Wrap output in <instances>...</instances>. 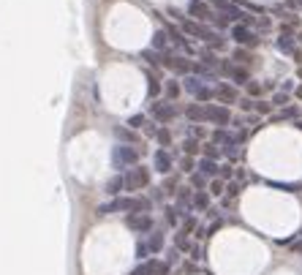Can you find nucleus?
Wrapping results in <instances>:
<instances>
[{
  "label": "nucleus",
  "mask_w": 302,
  "mask_h": 275,
  "mask_svg": "<svg viewBox=\"0 0 302 275\" xmlns=\"http://www.w3.org/2000/svg\"><path fill=\"white\" fill-rule=\"evenodd\" d=\"M207 47H210V49H215V52H220V49H226V35L215 33L213 38H210V41H207Z\"/></svg>",
  "instance_id": "nucleus-40"
},
{
  "label": "nucleus",
  "mask_w": 302,
  "mask_h": 275,
  "mask_svg": "<svg viewBox=\"0 0 302 275\" xmlns=\"http://www.w3.org/2000/svg\"><path fill=\"white\" fill-rule=\"evenodd\" d=\"M218 177H220V180H226V183H229L231 177H234V169H231V164H220V169H218Z\"/></svg>",
  "instance_id": "nucleus-45"
},
{
  "label": "nucleus",
  "mask_w": 302,
  "mask_h": 275,
  "mask_svg": "<svg viewBox=\"0 0 302 275\" xmlns=\"http://www.w3.org/2000/svg\"><path fill=\"white\" fill-rule=\"evenodd\" d=\"M139 158H142V153L134 145H123V142H120V145L112 147V166L117 172H125L128 166H137Z\"/></svg>",
  "instance_id": "nucleus-1"
},
{
  "label": "nucleus",
  "mask_w": 302,
  "mask_h": 275,
  "mask_svg": "<svg viewBox=\"0 0 302 275\" xmlns=\"http://www.w3.org/2000/svg\"><path fill=\"white\" fill-rule=\"evenodd\" d=\"M218 74L229 76L231 85H237V88H245V85L250 82V71H248V65H237V63H231V60H220Z\"/></svg>",
  "instance_id": "nucleus-4"
},
{
  "label": "nucleus",
  "mask_w": 302,
  "mask_h": 275,
  "mask_svg": "<svg viewBox=\"0 0 302 275\" xmlns=\"http://www.w3.org/2000/svg\"><path fill=\"white\" fill-rule=\"evenodd\" d=\"M243 191V183H226V199H231V196H237V193Z\"/></svg>",
  "instance_id": "nucleus-44"
},
{
  "label": "nucleus",
  "mask_w": 302,
  "mask_h": 275,
  "mask_svg": "<svg viewBox=\"0 0 302 275\" xmlns=\"http://www.w3.org/2000/svg\"><path fill=\"white\" fill-rule=\"evenodd\" d=\"M234 3H237V0H234Z\"/></svg>",
  "instance_id": "nucleus-53"
},
{
  "label": "nucleus",
  "mask_w": 302,
  "mask_h": 275,
  "mask_svg": "<svg viewBox=\"0 0 302 275\" xmlns=\"http://www.w3.org/2000/svg\"><path fill=\"white\" fill-rule=\"evenodd\" d=\"M185 134H188V136H193V139H204V136H207V131H204V125H201V123H188V125H185Z\"/></svg>",
  "instance_id": "nucleus-35"
},
{
  "label": "nucleus",
  "mask_w": 302,
  "mask_h": 275,
  "mask_svg": "<svg viewBox=\"0 0 302 275\" xmlns=\"http://www.w3.org/2000/svg\"><path fill=\"white\" fill-rule=\"evenodd\" d=\"M213 8H210L207 0H191L188 3V17L196 19V22H210L213 19Z\"/></svg>",
  "instance_id": "nucleus-10"
},
{
  "label": "nucleus",
  "mask_w": 302,
  "mask_h": 275,
  "mask_svg": "<svg viewBox=\"0 0 302 275\" xmlns=\"http://www.w3.org/2000/svg\"><path fill=\"white\" fill-rule=\"evenodd\" d=\"M297 128H300V131H302V120H297Z\"/></svg>",
  "instance_id": "nucleus-51"
},
{
  "label": "nucleus",
  "mask_w": 302,
  "mask_h": 275,
  "mask_svg": "<svg viewBox=\"0 0 302 275\" xmlns=\"http://www.w3.org/2000/svg\"><path fill=\"white\" fill-rule=\"evenodd\" d=\"M229 38L237 44V47H256V44L261 41V35L256 33L253 28L243 25V22H234V25H231V28H229Z\"/></svg>",
  "instance_id": "nucleus-3"
},
{
  "label": "nucleus",
  "mask_w": 302,
  "mask_h": 275,
  "mask_svg": "<svg viewBox=\"0 0 302 275\" xmlns=\"http://www.w3.org/2000/svg\"><path fill=\"white\" fill-rule=\"evenodd\" d=\"M199 104H210V101H215V88H210V85H204V88L199 90V93L193 95Z\"/></svg>",
  "instance_id": "nucleus-34"
},
{
  "label": "nucleus",
  "mask_w": 302,
  "mask_h": 275,
  "mask_svg": "<svg viewBox=\"0 0 302 275\" xmlns=\"http://www.w3.org/2000/svg\"><path fill=\"white\" fill-rule=\"evenodd\" d=\"M166 33H169V44H174L177 49H183V52H193V47H191V41H188V35L180 30V25H166Z\"/></svg>",
  "instance_id": "nucleus-11"
},
{
  "label": "nucleus",
  "mask_w": 302,
  "mask_h": 275,
  "mask_svg": "<svg viewBox=\"0 0 302 275\" xmlns=\"http://www.w3.org/2000/svg\"><path fill=\"white\" fill-rule=\"evenodd\" d=\"M180 172H185V175L196 172V155H183L180 158Z\"/></svg>",
  "instance_id": "nucleus-39"
},
{
  "label": "nucleus",
  "mask_w": 302,
  "mask_h": 275,
  "mask_svg": "<svg viewBox=\"0 0 302 275\" xmlns=\"http://www.w3.org/2000/svg\"><path fill=\"white\" fill-rule=\"evenodd\" d=\"M142 58H144V63H150L153 68H161V52H155V49H144Z\"/></svg>",
  "instance_id": "nucleus-38"
},
{
  "label": "nucleus",
  "mask_w": 302,
  "mask_h": 275,
  "mask_svg": "<svg viewBox=\"0 0 302 275\" xmlns=\"http://www.w3.org/2000/svg\"><path fill=\"white\" fill-rule=\"evenodd\" d=\"M229 136H231V131H226V125H215V131L210 134V142H215V145L220 147L226 139H229Z\"/></svg>",
  "instance_id": "nucleus-31"
},
{
  "label": "nucleus",
  "mask_w": 302,
  "mask_h": 275,
  "mask_svg": "<svg viewBox=\"0 0 302 275\" xmlns=\"http://www.w3.org/2000/svg\"><path fill=\"white\" fill-rule=\"evenodd\" d=\"M283 120H300V109L297 106H283L278 115H270V123H283Z\"/></svg>",
  "instance_id": "nucleus-19"
},
{
  "label": "nucleus",
  "mask_w": 302,
  "mask_h": 275,
  "mask_svg": "<svg viewBox=\"0 0 302 275\" xmlns=\"http://www.w3.org/2000/svg\"><path fill=\"white\" fill-rule=\"evenodd\" d=\"M161 93H164V82H161L158 74L150 71V74H147V95H150V101H155Z\"/></svg>",
  "instance_id": "nucleus-18"
},
{
  "label": "nucleus",
  "mask_w": 302,
  "mask_h": 275,
  "mask_svg": "<svg viewBox=\"0 0 302 275\" xmlns=\"http://www.w3.org/2000/svg\"><path fill=\"white\" fill-rule=\"evenodd\" d=\"M164 210H166V223H169V226H177V223L185 218V215H183V210H180L177 205H166Z\"/></svg>",
  "instance_id": "nucleus-26"
},
{
  "label": "nucleus",
  "mask_w": 302,
  "mask_h": 275,
  "mask_svg": "<svg viewBox=\"0 0 302 275\" xmlns=\"http://www.w3.org/2000/svg\"><path fill=\"white\" fill-rule=\"evenodd\" d=\"M261 90H264V88H261L259 82H253V79H250V82L245 85V93H248L250 98H259V95H261Z\"/></svg>",
  "instance_id": "nucleus-42"
},
{
  "label": "nucleus",
  "mask_w": 302,
  "mask_h": 275,
  "mask_svg": "<svg viewBox=\"0 0 302 275\" xmlns=\"http://www.w3.org/2000/svg\"><path fill=\"white\" fill-rule=\"evenodd\" d=\"M196 169L201 172V175L207 177V180H213V177H218V169H220V164L215 158H204V155H201L199 161H196Z\"/></svg>",
  "instance_id": "nucleus-13"
},
{
  "label": "nucleus",
  "mask_w": 302,
  "mask_h": 275,
  "mask_svg": "<svg viewBox=\"0 0 302 275\" xmlns=\"http://www.w3.org/2000/svg\"><path fill=\"white\" fill-rule=\"evenodd\" d=\"M150 112H153V120L155 123H172V120H177V115H183V109H180L174 101H155L153 106H150Z\"/></svg>",
  "instance_id": "nucleus-5"
},
{
  "label": "nucleus",
  "mask_w": 302,
  "mask_h": 275,
  "mask_svg": "<svg viewBox=\"0 0 302 275\" xmlns=\"http://www.w3.org/2000/svg\"><path fill=\"white\" fill-rule=\"evenodd\" d=\"M125 226H128L131 232L147 234L155 229V223H153V215H150V213H128V215H125Z\"/></svg>",
  "instance_id": "nucleus-7"
},
{
  "label": "nucleus",
  "mask_w": 302,
  "mask_h": 275,
  "mask_svg": "<svg viewBox=\"0 0 302 275\" xmlns=\"http://www.w3.org/2000/svg\"><path fill=\"white\" fill-rule=\"evenodd\" d=\"M147 248H150V253H161V248H164V232H161V229H153V232H150Z\"/></svg>",
  "instance_id": "nucleus-23"
},
{
  "label": "nucleus",
  "mask_w": 302,
  "mask_h": 275,
  "mask_svg": "<svg viewBox=\"0 0 302 275\" xmlns=\"http://www.w3.org/2000/svg\"><path fill=\"white\" fill-rule=\"evenodd\" d=\"M114 136H117L123 145H139V134L128 125H114Z\"/></svg>",
  "instance_id": "nucleus-16"
},
{
  "label": "nucleus",
  "mask_w": 302,
  "mask_h": 275,
  "mask_svg": "<svg viewBox=\"0 0 302 275\" xmlns=\"http://www.w3.org/2000/svg\"><path fill=\"white\" fill-rule=\"evenodd\" d=\"M210 199H213V196H210L207 191H193L191 207H193V210H199V213H207L210 210Z\"/></svg>",
  "instance_id": "nucleus-20"
},
{
  "label": "nucleus",
  "mask_w": 302,
  "mask_h": 275,
  "mask_svg": "<svg viewBox=\"0 0 302 275\" xmlns=\"http://www.w3.org/2000/svg\"><path fill=\"white\" fill-rule=\"evenodd\" d=\"M150 256V248H147V240H139L137 243V259L139 262H144V259Z\"/></svg>",
  "instance_id": "nucleus-43"
},
{
  "label": "nucleus",
  "mask_w": 302,
  "mask_h": 275,
  "mask_svg": "<svg viewBox=\"0 0 302 275\" xmlns=\"http://www.w3.org/2000/svg\"><path fill=\"white\" fill-rule=\"evenodd\" d=\"M104 191H107L109 196H120V193L125 191V185H123V172H117L114 177H109V180H107V188H104Z\"/></svg>",
  "instance_id": "nucleus-22"
},
{
  "label": "nucleus",
  "mask_w": 302,
  "mask_h": 275,
  "mask_svg": "<svg viewBox=\"0 0 302 275\" xmlns=\"http://www.w3.org/2000/svg\"><path fill=\"white\" fill-rule=\"evenodd\" d=\"M161 188H164V193L166 196H174L177 193V177H172V175H164V183H161Z\"/></svg>",
  "instance_id": "nucleus-33"
},
{
  "label": "nucleus",
  "mask_w": 302,
  "mask_h": 275,
  "mask_svg": "<svg viewBox=\"0 0 302 275\" xmlns=\"http://www.w3.org/2000/svg\"><path fill=\"white\" fill-rule=\"evenodd\" d=\"M250 52L248 47H234V52H231V63H237V65H250Z\"/></svg>",
  "instance_id": "nucleus-25"
},
{
  "label": "nucleus",
  "mask_w": 302,
  "mask_h": 275,
  "mask_svg": "<svg viewBox=\"0 0 302 275\" xmlns=\"http://www.w3.org/2000/svg\"><path fill=\"white\" fill-rule=\"evenodd\" d=\"M207 193H210V196H223V193H226V180L213 177V180L207 183Z\"/></svg>",
  "instance_id": "nucleus-30"
},
{
  "label": "nucleus",
  "mask_w": 302,
  "mask_h": 275,
  "mask_svg": "<svg viewBox=\"0 0 302 275\" xmlns=\"http://www.w3.org/2000/svg\"><path fill=\"white\" fill-rule=\"evenodd\" d=\"M155 142H158L161 147H166V150H169V147H172V131L166 128V125H161L158 134H155Z\"/></svg>",
  "instance_id": "nucleus-32"
},
{
  "label": "nucleus",
  "mask_w": 302,
  "mask_h": 275,
  "mask_svg": "<svg viewBox=\"0 0 302 275\" xmlns=\"http://www.w3.org/2000/svg\"><path fill=\"white\" fill-rule=\"evenodd\" d=\"M142 128H144V134H147V136H155V134H158V128H161V125H155V120H153V123H144Z\"/></svg>",
  "instance_id": "nucleus-47"
},
{
  "label": "nucleus",
  "mask_w": 302,
  "mask_h": 275,
  "mask_svg": "<svg viewBox=\"0 0 302 275\" xmlns=\"http://www.w3.org/2000/svg\"><path fill=\"white\" fill-rule=\"evenodd\" d=\"M273 188H278V191H297V185H291V183H270Z\"/></svg>",
  "instance_id": "nucleus-48"
},
{
  "label": "nucleus",
  "mask_w": 302,
  "mask_h": 275,
  "mask_svg": "<svg viewBox=\"0 0 302 275\" xmlns=\"http://www.w3.org/2000/svg\"><path fill=\"white\" fill-rule=\"evenodd\" d=\"M150 49H155V52L169 49V33H166V30H155L153 38H150Z\"/></svg>",
  "instance_id": "nucleus-21"
},
{
  "label": "nucleus",
  "mask_w": 302,
  "mask_h": 275,
  "mask_svg": "<svg viewBox=\"0 0 302 275\" xmlns=\"http://www.w3.org/2000/svg\"><path fill=\"white\" fill-rule=\"evenodd\" d=\"M204 123H213V125H229L231 123V109L226 104H204Z\"/></svg>",
  "instance_id": "nucleus-6"
},
{
  "label": "nucleus",
  "mask_w": 302,
  "mask_h": 275,
  "mask_svg": "<svg viewBox=\"0 0 302 275\" xmlns=\"http://www.w3.org/2000/svg\"><path fill=\"white\" fill-rule=\"evenodd\" d=\"M183 117L188 120V123H204V104L193 101V104L183 106Z\"/></svg>",
  "instance_id": "nucleus-12"
},
{
  "label": "nucleus",
  "mask_w": 302,
  "mask_h": 275,
  "mask_svg": "<svg viewBox=\"0 0 302 275\" xmlns=\"http://www.w3.org/2000/svg\"><path fill=\"white\" fill-rule=\"evenodd\" d=\"M201 155H204V158H215V161H218L223 153H220V147L215 145V142H201Z\"/></svg>",
  "instance_id": "nucleus-29"
},
{
  "label": "nucleus",
  "mask_w": 302,
  "mask_h": 275,
  "mask_svg": "<svg viewBox=\"0 0 302 275\" xmlns=\"http://www.w3.org/2000/svg\"><path fill=\"white\" fill-rule=\"evenodd\" d=\"M123 185L128 193H137V191H142V188H147L150 185V169L144 164L128 166V169L123 172Z\"/></svg>",
  "instance_id": "nucleus-2"
},
{
  "label": "nucleus",
  "mask_w": 302,
  "mask_h": 275,
  "mask_svg": "<svg viewBox=\"0 0 302 275\" xmlns=\"http://www.w3.org/2000/svg\"><path fill=\"white\" fill-rule=\"evenodd\" d=\"M215 101H220V104H226V106L237 104V101H240L237 85H231V82H215Z\"/></svg>",
  "instance_id": "nucleus-9"
},
{
  "label": "nucleus",
  "mask_w": 302,
  "mask_h": 275,
  "mask_svg": "<svg viewBox=\"0 0 302 275\" xmlns=\"http://www.w3.org/2000/svg\"><path fill=\"white\" fill-rule=\"evenodd\" d=\"M199 63H201V65H207V68H215V71H218L220 58H218V52H215V49L204 47V49L199 52Z\"/></svg>",
  "instance_id": "nucleus-17"
},
{
  "label": "nucleus",
  "mask_w": 302,
  "mask_h": 275,
  "mask_svg": "<svg viewBox=\"0 0 302 275\" xmlns=\"http://www.w3.org/2000/svg\"><path fill=\"white\" fill-rule=\"evenodd\" d=\"M144 123H147V117H144V115H131L128 120H125V125H128V128H134V131H139Z\"/></svg>",
  "instance_id": "nucleus-41"
},
{
  "label": "nucleus",
  "mask_w": 302,
  "mask_h": 275,
  "mask_svg": "<svg viewBox=\"0 0 302 275\" xmlns=\"http://www.w3.org/2000/svg\"><path fill=\"white\" fill-rule=\"evenodd\" d=\"M273 101H261V98H256V104H253V112L256 115H261V117H267V115H273Z\"/></svg>",
  "instance_id": "nucleus-37"
},
{
  "label": "nucleus",
  "mask_w": 302,
  "mask_h": 275,
  "mask_svg": "<svg viewBox=\"0 0 302 275\" xmlns=\"http://www.w3.org/2000/svg\"><path fill=\"white\" fill-rule=\"evenodd\" d=\"M237 104H240V109H243V112H253L256 98H250V95H245V98H243V95H240V101H237Z\"/></svg>",
  "instance_id": "nucleus-46"
},
{
  "label": "nucleus",
  "mask_w": 302,
  "mask_h": 275,
  "mask_svg": "<svg viewBox=\"0 0 302 275\" xmlns=\"http://www.w3.org/2000/svg\"><path fill=\"white\" fill-rule=\"evenodd\" d=\"M180 93H183V82H180L177 76H172V79H166L164 82V98L166 101H177Z\"/></svg>",
  "instance_id": "nucleus-14"
},
{
  "label": "nucleus",
  "mask_w": 302,
  "mask_h": 275,
  "mask_svg": "<svg viewBox=\"0 0 302 275\" xmlns=\"http://www.w3.org/2000/svg\"><path fill=\"white\" fill-rule=\"evenodd\" d=\"M201 153V142L193 136H185L183 139V155H199Z\"/></svg>",
  "instance_id": "nucleus-28"
},
{
  "label": "nucleus",
  "mask_w": 302,
  "mask_h": 275,
  "mask_svg": "<svg viewBox=\"0 0 302 275\" xmlns=\"http://www.w3.org/2000/svg\"><path fill=\"white\" fill-rule=\"evenodd\" d=\"M297 76H300V79H302V68H300V71H297Z\"/></svg>",
  "instance_id": "nucleus-52"
},
{
  "label": "nucleus",
  "mask_w": 302,
  "mask_h": 275,
  "mask_svg": "<svg viewBox=\"0 0 302 275\" xmlns=\"http://www.w3.org/2000/svg\"><path fill=\"white\" fill-rule=\"evenodd\" d=\"M278 49H280V52H294V49H297V38H294V35H289V33H280L278 35Z\"/></svg>",
  "instance_id": "nucleus-27"
},
{
  "label": "nucleus",
  "mask_w": 302,
  "mask_h": 275,
  "mask_svg": "<svg viewBox=\"0 0 302 275\" xmlns=\"http://www.w3.org/2000/svg\"><path fill=\"white\" fill-rule=\"evenodd\" d=\"M204 85H207V82H204L201 76H196V74H185V76H183V90H185L188 95H196L201 88H204Z\"/></svg>",
  "instance_id": "nucleus-15"
},
{
  "label": "nucleus",
  "mask_w": 302,
  "mask_h": 275,
  "mask_svg": "<svg viewBox=\"0 0 302 275\" xmlns=\"http://www.w3.org/2000/svg\"><path fill=\"white\" fill-rule=\"evenodd\" d=\"M153 169L158 172V175H172L174 169V155L166 147H158V150L153 153Z\"/></svg>",
  "instance_id": "nucleus-8"
},
{
  "label": "nucleus",
  "mask_w": 302,
  "mask_h": 275,
  "mask_svg": "<svg viewBox=\"0 0 302 275\" xmlns=\"http://www.w3.org/2000/svg\"><path fill=\"white\" fill-rule=\"evenodd\" d=\"M270 101H273V106H275V109H283V106H289L291 95L286 93V90H278V93H273V98H270Z\"/></svg>",
  "instance_id": "nucleus-36"
},
{
  "label": "nucleus",
  "mask_w": 302,
  "mask_h": 275,
  "mask_svg": "<svg viewBox=\"0 0 302 275\" xmlns=\"http://www.w3.org/2000/svg\"><path fill=\"white\" fill-rule=\"evenodd\" d=\"M207 177H204V175H201V172L199 169H196V172H191V175H188V185L191 188H193V191H207Z\"/></svg>",
  "instance_id": "nucleus-24"
},
{
  "label": "nucleus",
  "mask_w": 302,
  "mask_h": 275,
  "mask_svg": "<svg viewBox=\"0 0 302 275\" xmlns=\"http://www.w3.org/2000/svg\"><path fill=\"white\" fill-rule=\"evenodd\" d=\"M294 98L302 101V85H297V88H294Z\"/></svg>",
  "instance_id": "nucleus-50"
},
{
  "label": "nucleus",
  "mask_w": 302,
  "mask_h": 275,
  "mask_svg": "<svg viewBox=\"0 0 302 275\" xmlns=\"http://www.w3.org/2000/svg\"><path fill=\"white\" fill-rule=\"evenodd\" d=\"M283 90H286V93H291V90H294V82H291V79H286V82H283Z\"/></svg>",
  "instance_id": "nucleus-49"
}]
</instances>
